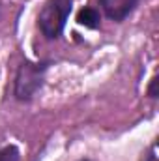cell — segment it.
<instances>
[{"instance_id": "obj_5", "label": "cell", "mask_w": 159, "mask_h": 161, "mask_svg": "<svg viewBox=\"0 0 159 161\" xmlns=\"http://www.w3.org/2000/svg\"><path fill=\"white\" fill-rule=\"evenodd\" d=\"M19 156L21 152L15 144H8L0 150V161H19Z\"/></svg>"}, {"instance_id": "obj_7", "label": "cell", "mask_w": 159, "mask_h": 161, "mask_svg": "<svg viewBox=\"0 0 159 161\" xmlns=\"http://www.w3.org/2000/svg\"><path fill=\"white\" fill-rule=\"evenodd\" d=\"M79 161H90V159H79Z\"/></svg>"}, {"instance_id": "obj_2", "label": "cell", "mask_w": 159, "mask_h": 161, "mask_svg": "<svg viewBox=\"0 0 159 161\" xmlns=\"http://www.w3.org/2000/svg\"><path fill=\"white\" fill-rule=\"evenodd\" d=\"M73 0H47L38 15V26L47 40H58L68 25Z\"/></svg>"}, {"instance_id": "obj_1", "label": "cell", "mask_w": 159, "mask_h": 161, "mask_svg": "<svg viewBox=\"0 0 159 161\" xmlns=\"http://www.w3.org/2000/svg\"><path fill=\"white\" fill-rule=\"evenodd\" d=\"M49 69L47 62H30L23 60L17 68L13 80V96L19 101H32L36 94L43 88L45 73Z\"/></svg>"}, {"instance_id": "obj_3", "label": "cell", "mask_w": 159, "mask_h": 161, "mask_svg": "<svg viewBox=\"0 0 159 161\" xmlns=\"http://www.w3.org/2000/svg\"><path fill=\"white\" fill-rule=\"evenodd\" d=\"M99 2H101V9L111 21L122 23L137 9L140 0H99Z\"/></svg>"}, {"instance_id": "obj_4", "label": "cell", "mask_w": 159, "mask_h": 161, "mask_svg": "<svg viewBox=\"0 0 159 161\" xmlns=\"http://www.w3.org/2000/svg\"><path fill=\"white\" fill-rule=\"evenodd\" d=\"M77 23H79L80 26H86L90 30H96L99 26V23H101V15H99V11L94 6H84L79 13H77Z\"/></svg>"}, {"instance_id": "obj_6", "label": "cell", "mask_w": 159, "mask_h": 161, "mask_svg": "<svg viewBox=\"0 0 159 161\" xmlns=\"http://www.w3.org/2000/svg\"><path fill=\"white\" fill-rule=\"evenodd\" d=\"M148 96L150 97H157V77H154V79L150 80V88H148Z\"/></svg>"}]
</instances>
